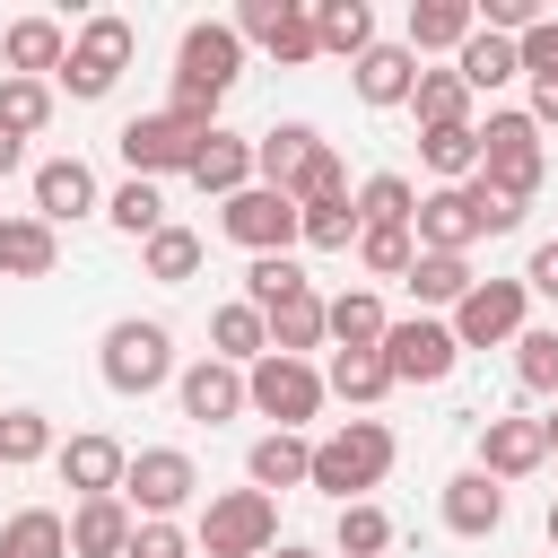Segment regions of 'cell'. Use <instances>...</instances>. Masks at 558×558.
Segmentation results:
<instances>
[{"label": "cell", "instance_id": "ffe728a7", "mask_svg": "<svg viewBox=\"0 0 558 558\" xmlns=\"http://www.w3.org/2000/svg\"><path fill=\"white\" fill-rule=\"evenodd\" d=\"M87 209H96V174L78 157H44L35 166V218L61 227V218H87Z\"/></svg>", "mask_w": 558, "mask_h": 558}, {"label": "cell", "instance_id": "4fadbf2b", "mask_svg": "<svg viewBox=\"0 0 558 558\" xmlns=\"http://www.w3.org/2000/svg\"><path fill=\"white\" fill-rule=\"evenodd\" d=\"M410 244H418V253H471V244H480V201H471V183H436V192L410 209Z\"/></svg>", "mask_w": 558, "mask_h": 558}, {"label": "cell", "instance_id": "d6986e66", "mask_svg": "<svg viewBox=\"0 0 558 558\" xmlns=\"http://www.w3.org/2000/svg\"><path fill=\"white\" fill-rule=\"evenodd\" d=\"M131 532H140V514H131L122 497H78V514H70V558H122Z\"/></svg>", "mask_w": 558, "mask_h": 558}, {"label": "cell", "instance_id": "60d3db41", "mask_svg": "<svg viewBox=\"0 0 558 558\" xmlns=\"http://www.w3.org/2000/svg\"><path fill=\"white\" fill-rule=\"evenodd\" d=\"M514 384L523 392H558V331L549 323H523L514 331Z\"/></svg>", "mask_w": 558, "mask_h": 558}, {"label": "cell", "instance_id": "cb8c5ba5", "mask_svg": "<svg viewBox=\"0 0 558 558\" xmlns=\"http://www.w3.org/2000/svg\"><path fill=\"white\" fill-rule=\"evenodd\" d=\"M192 183H201V192H218V201H235V192L253 183V140L209 131V140H201V157H192Z\"/></svg>", "mask_w": 558, "mask_h": 558}, {"label": "cell", "instance_id": "ac0fdd59", "mask_svg": "<svg viewBox=\"0 0 558 558\" xmlns=\"http://www.w3.org/2000/svg\"><path fill=\"white\" fill-rule=\"evenodd\" d=\"M183 418H201V427H218V418H235L244 410V366H227V357H201V366H183Z\"/></svg>", "mask_w": 558, "mask_h": 558}, {"label": "cell", "instance_id": "bcb514c9", "mask_svg": "<svg viewBox=\"0 0 558 558\" xmlns=\"http://www.w3.org/2000/svg\"><path fill=\"white\" fill-rule=\"evenodd\" d=\"M296 235H305L314 253H349V244H357V209H349V201H323V209H296Z\"/></svg>", "mask_w": 558, "mask_h": 558}, {"label": "cell", "instance_id": "277c9868", "mask_svg": "<svg viewBox=\"0 0 558 558\" xmlns=\"http://www.w3.org/2000/svg\"><path fill=\"white\" fill-rule=\"evenodd\" d=\"M105 384L122 392V401H140V392H157L166 375H174V331L166 323H140V314H122L113 331H105Z\"/></svg>", "mask_w": 558, "mask_h": 558}, {"label": "cell", "instance_id": "7a4b0ae2", "mask_svg": "<svg viewBox=\"0 0 558 558\" xmlns=\"http://www.w3.org/2000/svg\"><path fill=\"white\" fill-rule=\"evenodd\" d=\"M392 427L384 418H349V427H331L323 445H314V462H305V480L323 488V497H340V506H357V488H375L384 471H392Z\"/></svg>", "mask_w": 558, "mask_h": 558}, {"label": "cell", "instance_id": "9f6ffc18", "mask_svg": "<svg viewBox=\"0 0 558 558\" xmlns=\"http://www.w3.org/2000/svg\"><path fill=\"white\" fill-rule=\"evenodd\" d=\"M541 427H549V462H558V410H549V418H541Z\"/></svg>", "mask_w": 558, "mask_h": 558}, {"label": "cell", "instance_id": "f35d334b", "mask_svg": "<svg viewBox=\"0 0 558 558\" xmlns=\"http://www.w3.org/2000/svg\"><path fill=\"white\" fill-rule=\"evenodd\" d=\"M349 209H357V227H410L418 192H410V174H366V192Z\"/></svg>", "mask_w": 558, "mask_h": 558}, {"label": "cell", "instance_id": "e0dca14e", "mask_svg": "<svg viewBox=\"0 0 558 558\" xmlns=\"http://www.w3.org/2000/svg\"><path fill=\"white\" fill-rule=\"evenodd\" d=\"M349 78H357V105H410L418 52H410V44H366V52L349 61Z\"/></svg>", "mask_w": 558, "mask_h": 558}, {"label": "cell", "instance_id": "11a10c76", "mask_svg": "<svg viewBox=\"0 0 558 558\" xmlns=\"http://www.w3.org/2000/svg\"><path fill=\"white\" fill-rule=\"evenodd\" d=\"M262 558H314V549H296V541H288V549H262Z\"/></svg>", "mask_w": 558, "mask_h": 558}, {"label": "cell", "instance_id": "7402d4cb", "mask_svg": "<svg viewBox=\"0 0 558 558\" xmlns=\"http://www.w3.org/2000/svg\"><path fill=\"white\" fill-rule=\"evenodd\" d=\"M0 61H9V78H44V70L70 61V35H61L52 17H17V26L0 35Z\"/></svg>", "mask_w": 558, "mask_h": 558}, {"label": "cell", "instance_id": "4316f807", "mask_svg": "<svg viewBox=\"0 0 558 558\" xmlns=\"http://www.w3.org/2000/svg\"><path fill=\"white\" fill-rule=\"evenodd\" d=\"M453 78H462L471 96H488V87H506V78H523V61H514V44H506V35H488V26H471V44L453 52Z\"/></svg>", "mask_w": 558, "mask_h": 558}, {"label": "cell", "instance_id": "3957f363", "mask_svg": "<svg viewBox=\"0 0 558 558\" xmlns=\"http://www.w3.org/2000/svg\"><path fill=\"white\" fill-rule=\"evenodd\" d=\"M541 174H549V157H541V131H532V113H488V122H480V183L532 209Z\"/></svg>", "mask_w": 558, "mask_h": 558}, {"label": "cell", "instance_id": "db71d44e", "mask_svg": "<svg viewBox=\"0 0 558 558\" xmlns=\"http://www.w3.org/2000/svg\"><path fill=\"white\" fill-rule=\"evenodd\" d=\"M17 166H26V140H9V131H0V174H17Z\"/></svg>", "mask_w": 558, "mask_h": 558}, {"label": "cell", "instance_id": "1f68e13d", "mask_svg": "<svg viewBox=\"0 0 558 558\" xmlns=\"http://www.w3.org/2000/svg\"><path fill=\"white\" fill-rule=\"evenodd\" d=\"M305 462H314V445H305V436H288V427H270V436L244 453V471H253V488H262V497H270V488H296V480H305Z\"/></svg>", "mask_w": 558, "mask_h": 558}, {"label": "cell", "instance_id": "f907efd6", "mask_svg": "<svg viewBox=\"0 0 558 558\" xmlns=\"http://www.w3.org/2000/svg\"><path fill=\"white\" fill-rule=\"evenodd\" d=\"M122 558H192V541H183V532H174V523H140V532H131V549H122Z\"/></svg>", "mask_w": 558, "mask_h": 558}, {"label": "cell", "instance_id": "8fae6325", "mask_svg": "<svg viewBox=\"0 0 558 558\" xmlns=\"http://www.w3.org/2000/svg\"><path fill=\"white\" fill-rule=\"evenodd\" d=\"M375 357H384V375L392 384H445L453 375V331L445 323H427V314H410V323H384V340H375Z\"/></svg>", "mask_w": 558, "mask_h": 558}, {"label": "cell", "instance_id": "4dcf8cb0", "mask_svg": "<svg viewBox=\"0 0 558 558\" xmlns=\"http://www.w3.org/2000/svg\"><path fill=\"white\" fill-rule=\"evenodd\" d=\"M209 340H218L209 357H227V366H253V357H270V323H262V314H253L244 296L209 314Z\"/></svg>", "mask_w": 558, "mask_h": 558}, {"label": "cell", "instance_id": "d6a6232c", "mask_svg": "<svg viewBox=\"0 0 558 558\" xmlns=\"http://www.w3.org/2000/svg\"><path fill=\"white\" fill-rule=\"evenodd\" d=\"M0 558H70V523L52 506H26L0 523Z\"/></svg>", "mask_w": 558, "mask_h": 558}, {"label": "cell", "instance_id": "8992f818", "mask_svg": "<svg viewBox=\"0 0 558 558\" xmlns=\"http://www.w3.org/2000/svg\"><path fill=\"white\" fill-rule=\"evenodd\" d=\"M201 122H183V113H131L122 131H113V148H122V166L140 174V183H157V174H192V157H201Z\"/></svg>", "mask_w": 558, "mask_h": 558}, {"label": "cell", "instance_id": "6da1fadb", "mask_svg": "<svg viewBox=\"0 0 558 558\" xmlns=\"http://www.w3.org/2000/svg\"><path fill=\"white\" fill-rule=\"evenodd\" d=\"M235 78H244V35H235L227 17H201V26H183V44H174V105H166V113L218 131V96H227Z\"/></svg>", "mask_w": 558, "mask_h": 558}, {"label": "cell", "instance_id": "2e32d148", "mask_svg": "<svg viewBox=\"0 0 558 558\" xmlns=\"http://www.w3.org/2000/svg\"><path fill=\"white\" fill-rule=\"evenodd\" d=\"M497 523H506V488L488 471H453L445 480V532L453 541H488Z\"/></svg>", "mask_w": 558, "mask_h": 558}, {"label": "cell", "instance_id": "9a60e30c", "mask_svg": "<svg viewBox=\"0 0 558 558\" xmlns=\"http://www.w3.org/2000/svg\"><path fill=\"white\" fill-rule=\"evenodd\" d=\"M549 462V427L541 418H488L480 427V471L506 488V480H523V471H541Z\"/></svg>", "mask_w": 558, "mask_h": 558}, {"label": "cell", "instance_id": "f546056e", "mask_svg": "<svg viewBox=\"0 0 558 558\" xmlns=\"http://www.w3.org/2000/svg\"><path fill=\"white\" fill-rule=\"evenodd\" d=\"M366 44H375V9H366V0H323V9H314V52L357 61Z\"/></svg>", "mask_w": 558, "mask_h": 558}, {"label": "cell", "instance_id": "836d02e7", "mask_svg": "<svg viewBox=\"0 0 558 558\" xmlns=\"http://www.w3.org/2000/svg\"><path fill=\"white\" fill-rule=\"evenodd\" d=\"M410 113H418L427 131H445V122H471V87H462L453 70H418V87H410Z\"/></svg>", "mask_w": 558, "mask_h": 558}, {"label": "cell", "instance_id": "f1b7e54d", "mask_svg": "<svg viewBox=\"0 0 558 558\" xmlns=\"http://www.w3.org/2000/svg\"><path fill=\"white\" fill-rule=\"evenodd\" d=\"M384 323H392V314H384V296H375V288H349V296H331V305H323V340H340V349H375V340H384Z\"/></svg>", "mask_w": 558, "mask_h": 558}, {"label": "cell", "instance_id": "f6af8a7d", "mask_svg": "<svg viewBox=\"0 0 558 558\" xmlns=\"http://www.w3.org/2000/svg\"><path fill=\"white\" fill-rule=\"evenodd\" d=\"M384 549H392V514L366 506V497L340 506V558H384Z\"/></svg>", "mask_w": 558, "mask_h": 558}, {"label": "cell", "instance_id": "ee69618b", "mask_svg": "<svg viewBox=\"0 0 558 558\" xmlns=\"http://www.w3.org/2000/svg\"><path fill=\"white\" fill-rule=\"evenodd\" d=\"M105 218H113L122 235H140V244H148V235L166 227V201H157V183H140V174H131V183H122V192L105 201Z\"/></svg>", "mask_w": 558, "mask_h": 558}, {"label": "cell", "instance_id": "7bdbcfd3", "mask_svg": "<svg viewBox=\"0 0 558 558\" xmlns=\"http://www.w3.org/2000/svg\"><path fill=\"white\" fill-rule=\"evenodd\" d=\"M288 201H296V209H323V201H349V174H340V157H331L323 140H314V157L296 166V183H288Z\"/></svg>", "mask_w": 558, "mask_h": 558}, {"label": "cell", "instance_id": "9c48e42d", "mask_svg": "<svg viewBox=\"0 0 558 558\" xmlns=\"http://www.w3.org/2000/svg\"><path fill=\"white\" fill-rule=\"evenodd\" d=\"M244 401L296 436V427L323 410V375H314L305 357H253V366H244Z\"/></svg>", "mask_w": 558, "mask_h": 558}, {"label": "cell", "instance_id": "484cf974", "mask_svg": "<svg viewBox=\"0 0 558 558\" xmlns=\"http://www.w3.org/2000/svg\"><path fill=\"white\" fill-rule=\"evenodd\" d=\"M61 244L44 218H0V279H52Z\"/></svg>", "mask_w": 558, "mask_h": 558}, {"label": "cell", "instance_id": "ab89813d", "mask_svg": "<svg viewBox=\"0 0 558 558\" xmlns=\"http://www.w3.org/2000/svg\"><path fill=\"white\" fill-rule=\"evenodd\" d=\"M323 392H340V401H384V392H392V375H384V357H375V349H340V357H331V375H323Z\"/></svg>", "mask_w": 558, "mask_h": 558}, {"label": "cell", "instance_id": "8d00e7d4", "mask_svg": "<svg viewBox=\"0 0 558 558\" xmlns=\"http://www.w3.org/2000/svg\"><path fill=\"white\" fill-rule=\"evenodd\" d=\"M401 279L418 288V305H462V296H471V262H462V253H418Z\"/></svg>", "mask_w": 558, "mask_h": 558}, {"label": "cell", "instance_id": "e575fe53", "mask_svg": "<svg viewBox=\"0 0 558 558\" xmlns=\"http://www.w3.org/2000/svg\"><path fill=\"white\" fill-rule=\"evenodd\" d=\"M418 157H427L445 183H471V174H480V122H445V131H427Z\"/></svg>", "mask_w": 558, "mask_h": 558}, {"label": "cell", "instance_id": "c3c4849f", "mask_svg": "<svg viewBox=\"0 0 558 558\" xmlns=\"http://www.w3.org/2000/svg\"><path fill=\"white\" fill-rule=\"evenodd\" d=\"M296 288H305V270H296L288 253H262V262L244 270V305H253V314H270V305H279V296H296Z\"/></svg>", "mask_w": 558, "mask_h": 558}, {"label": "cell", "instance_id": "b9f144b4", "mask_svg": "<svg viewBox=\"0 0 558 558\" xmlns=\"http://www.w3.org/2000/svg\"><path fill=\"white\" fill-rule=\"evenodd\" d=\"M52 453V418L44 410H0V471H26Z\"/></svg>", "mask_w": 558, "mask_h": 558}, {"label": "cell", "instance_id": "52a82bcc", "mask_svg": "<svg viewBox=\"0 0 558 558\" xmlns=\"http://www.w3.org/2000/svg\"><path fill=\"white\" fill-rule=\"evenodd\" d=\"M192 488H201V471H192L183 445H148V453L122 462V506H131L140 523H166L174 506H192Z\"/></svg>", "mask_w": 558, "mask_h": 558}, {"label": "cell", "instance_id": "ba28073f", "mask_svg": "<svg viewBox=\"0 0 558 558\" xmlns=\"http://www.w3.org/2000/svg\"><path fill=\"white\" fill-rule=\"evenodd\" d=\"M270 541H279V506L262 488H227V497L201 506V549L209 558H262Z\"/></svg>", "mask_w": 558, "mask_h": 558}, {"label": "cell", "instance_id": "603a6c76", "mask_svg": "<svg viewBox=\"0 0 558 558\" xmlns=\"http://www.w3.org/2000/svg\"><path fill=\"white\" fill-rule=\"evenodd\" d=\"M480 26L471 0H410V52H462Z\"/></svg>", "mask_w": 558, "mask_h": 558}, {"label": "cell", "instance_id": "f5cc1de1", "mask_svg": "<svg viewBox=\"0 0 558 558\" xmlns=\"http://www.w3.org/2000/svg\"><path fill=\"white\" fill-rule=\"evenodd\" d=\"M532 131H558V87H532Z\"/></svg>", "mask_w": 558, "mask_h": 558}, {"label": "cell", "instance_id": "5bb4252c", "mask_svg": "<svg viewBox=\"0 0 558 558\" xmlns=\"http://www.w3.org/2000/svg\"><path fill=\"white\" fill-rule=\"evenodd\" d=\"M235 35L262 44L270 61H314V9H296V0H244Z\"/></svg>", "mask_w": 558, "mask_h": 558}, {"label": "cell", "instance_id": "30bf717a", "mask_svg": "<svg viewBox=\"0 0 558 558\" xmlns=\"http://www.w3.org/2000/svg\"><path fill=\"white\" fill-rule=\"evenodd\" d=\"M523 296H532L523 279H471V296H462L453 323H445L453 349H497V340L514 349V331H523Z\"/></svg>", "mask_w": 558, "mask_h": 558}, {"label": "cell", "instance_id": "5b68a950", "mask_svg": "<svg viewBox=\"0 0 558 558\" xmlns=\"http://www.w3.org/2000/svg\"><path fill=\"white\" fill-rule=\"evenodd\" d=\"M131 44H140V35H131V17H113V9H105V17H87V26L70 35V61H61V87H70L78 105H96V96H113V78L131 70Z\"/></svg>", "mask_w": 558, "mask_h": 558}, {"label": "cell", "instance_id": "816d5d0a", "mask_svg": "<svg viewBox=\"0 0 558 558\" xmlns=\"http://www.w3.org/2000/svg\"><path fill=\"white\" fill-rule=\"evenodd\" d=\"M523 288H541V296H558V235L532 253V270H523Z\"/></svg>", "mask_w": 558, "mask_h": 558}, {"label": "cell", "instance_id": "44dd1931", "mask_svg": "<svg viewBox=\"0 0 558 558\" xmlns=\"http://www.w3.org/2000/svg\"><path fill=\"white\" fill-rule=\"evenodd\" d=\"M122 462H131V453H122L113 436H70V445H61V480H70L78 497H122Z\"/></svg>", "mask_w": 558, "mask_h": 558}, {"label": "cell", "instance_id": "7dc6e473", "mask_svg": "<svg viewBox=\"0 0 558 558\" xmlns=\"http://www.w3.org/2000/svg\"><path fill=\"white\" fill-rule=\"evenodd\" d=\"M357 262H366L375 279H401V270L418 262V244H410V227H357Z\"/></svg>", "mask_w": 558, "mask_h": 558}, {"label": "cell", "instance_id": "d4e9b609", "mask_svg": "<svg viewBox=\"0 0 558 558\" xmlns=\"http://www.w3.org/2000/svg\"><path fill=\"white\" fill-rule=\"evenodd\" d=\"M262 323H270V357H305V349H323V296H314V279H305L296 296H279Z\"/></svg>", "mask_w": 558, "mask_h": 558}, {"label": "cell", "instance_id": "681fc988", "mask_svg": "<svg viewBox=\"0 0 558 558\" xmlns=\"http://www.w3.org/2000/svg\"><path fill=\"white\" fill-rule=\"evenodd\" d=\"M514 61H523V78H532V87H558V17H541V26L514 44Z\"/></svg>", "mask_w": 558, "mask_h": 558}, {"label": "cell", "instance_id": "74e56055", "mask_svg": "<svg viewBox=\"0 0 558 558\" xmlns=\"http://www.w3.org/2000/svg\"><path fill=\"white\" fill-rule=\"evenodd\" d=\"M44 122H52V87H44V78H9V70H0V131H9V140H35Z\"/></svg>", "mask_w": 558, "mask_h": 558}, {"label": "cell", "instance_id": "6f0895ef", "mask_svg": "<svg viewBox=\"0 0 558 558\" xmlns=\"http://www.w3.org/2000/svg\"><path fill=\"white\" fill-rule=\"evenodd\" d=\"M549 549H558V506H549Z\"/></svg>", "mask_w": 558, "mask_h": 558}, {"label": "cell", "instance_id": "83f0119b", "mask_svg": "<svg viewBox=\"0 0 558 558\" xmlns=\"http://www.w3.org/2000/svg\"><path fill=\"white\" fill-rule=\"evenodd\" d=\"M305 157H314V122H270V131L253 140V174H262L270 192H288Z\"/></svg>", "mask_w": 558, "mask_h": 558}, {"label": "cell", "instance_id": "d590c367", "mask_svg": "<svg viewBox=\"0 0 558 558\" xmlns=\"http://www.w3.org/2000/svg\"><path fill=\"white\" fill-rule=\"evenodd\" d=\"M140 262H148L157 288H183V279L201 270V235H192V227H157V235L140 244Z\"/></svg>", "mask_w": 558, "mask_h": 558}, {"label": "cell", "instance_id": "7c38bea8", "mask_svg": "<svg viewBox=\"0 0 558 558\" xmlns=\"http://www.w3.org/2000/svg\"><path fill=\"white\" fill-rule=\"evenodd\" d=\"M218 227L262 262V253H288V244H296V201H288V192H270V183H244V192L218 209Z\"/></svg>", "mask_w": 558, "mask_h": 558}]
</instances>
